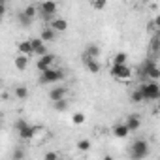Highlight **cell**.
<instances>
[{"label":"cell","instance_id":"obj_1","mask_svg":"<svg viewBox=\"0 0 160 160\" xmlns=\"http://www.w3.org/2000/svg\"><path fill=\"white\" fill-rule=\"evenodd\" d=\"M64 77H66L64 70L51 66V68H47V70H43V72L40 73V83H42V85H55V83L62 81Z\"/></svg>","mask_w":160,"mask_h":160},{"label":"cell","instance_id":"obj_2","mask_svg":"<svg viewBox=\"0 0 160 160\" xmlns=\"http://www.w3.org/2000/svg\"><path fill=\"white\" fill-rule=\"evenodd\" d=\"M143 100H158L160 96V87H158V81H152V79H145V81L138 87Z\"/></svg>","mask_w":160,"mask_h":160},{"label":"cell","instance_id":"obj_3","mask_svg":"<svg viewBox=\"0 0 160 160\" xmlns=\"http://www.w3.org/2000/svg\"><path fill=\"white\" fill-rule=\"evenodd\" d=\"M149 154V141L147 139H136L130 145V158L134 160H141Z\"/></svg>","mask_w":160,"mask_h":160},{"label":"cell","instance_id":"obj_4","mask_svg":"<svg viewBox=\"0 0 160 160\" xmlns=\"http://www.w3.org/2000/svg\"><path fill=\"white\" fill-rule=\"evenodd\" d=\"M57 10H58V6H57L55 0H43V2L40 4V8H38V15L42 19H45V21H51L55 17Z\"/></svg>","mask_w":160,"mask_h":160},{"label":"cell","instance_id":"obj_5","mask_svg":"<svg viewBox=\"0 0 160 160\" xmlns=\"http://www.w3.org/2000/svg\"><path fill=\"white\" fill-rule=\"evenodd\" d=\"M139 75H141V77H145V79H152V81H158L160 72H158L156 62H154V60H145V62L141 64Z\"/></svg>","mask_w":160,"mask_h":160},{"label":"cell","instance_id":"obj_6","mask_svg":"<svg viewBox=\"0 0 160 160\" xmlns=\"http://www.w3.org/2000/svg\"><path fill=\"white\" fill-rule=\"evenodd\" d=\"M111 75H113L115 79H121V81H128V79L132 77V70H130V66H126V62H124V64H115V62H113V66H111Z\"/></svg>","mask_w":160,"mask_h":160},{"label":"cell","instance_id":"obj_7","mask_svg":"<svg viewBox=\"0 0 160 160\" xmlns=\"http://www.w3.org/2000/svg\"><path fill=\"white\" fill-rule=\"evenodd\" d=\"M38 130H40L38 126H30V124L27 122V124L21 126L17 132H19V138H21V139H27V141H28V139H32V138L38 134Z\"/></svg>","mask_w":160,"mask_h":160},{"label":"cell","instance_id":"obj_8","mask_svg":"<svg viewBox=\"0 0 160 160\" xmlns=\"http://www.w3.org/2000/svg\"><path fill=\"white\" fill-rule=\"evenodd\" d=\"M30 42V47H32V55H45L47 53V47H45V43L40 40V38H30L28 40Z\"/></svg>","mask_w":160,"mask_h":160},{"label":"cell","instance_id":"obj_9","mask_svg":"<svg viewBox=\"0 0 160 160\" xmlns=\"http://www.w3.org/2000/svg\"><path fill=\"white\" fill-rule=\"evenodd\" d=\"M81 60H83L85 68H87L91 73H98V72H100V62H98L96 58H92V57H87V55H81Z\"/></svg>","mask_w":160,"mask_h":160},{"label":"cell","instance_id":"obj_10","mask_svg":"<svg viewBox=\"0 0 160 160\" xmlns=\"http://www.w3.org/2000/svg\"><path fill=\"white\" fill-rule=\"evenodd\" d=\"M55 55H49V53H45V55H42L40 57V60H38V70L40 72H43V70H47V68H51L53 64H55Z\"/></svg>","mask_w":160,"mask_h":160},{"label":"cell","instance_id":"obj_11","mask_svg":"<svg viewBox=\"0 0 160 160\" xmlns=\"http://www.w3.org/2000/svg\"><path fill=\"white\" fill-rule=\"evenodd\" d=\"M49 27H51L55 32H64V30L68 28V23H66V19H60V17H53V19L49 21Z\"/></svg>","mask_w":160,"mask_h":160},{"label":"cell","instance_id":"obj_12","mask_svg":"<svg viewBox=\"0 0 160 160\" xmlns=\"http://www.w3.org/2000/svg\"><path fill=\"white\" fill-rule=\"evenodd\" d=\"M124 124H126V128H128L130 132H136V130L139 128L141 121H139V117H138L136 113H132V115H128V117H126V122H124Z\"/></svg>","mask_w":160,"mask_h":160},{"label":"cell","instance_id":"obj_13","mask_svg":"<svg viewBox=\"0 0 160 160\" xmlns=\"http://www.w3.org/2000/svg\"><path fill=\"white\" fill-rule=\"evenodd\" d=\"M66 94H68V89H66V87H53V89L49 91V98H51V100L66 98Z\"/></svg>","mask_w":160,"mask_h":160},{"label":"cell","instance_id":"obj_14","mask_svg":"<svg viewBox=\"0 0 160 160\" xmlns=\"http://www.w3.org/2000/svg\"><path fill=\"white\" fill-rule=\"evenodd\" d=\"M57 34H58V32H55L51 27H45V28L42 30V34H40V40H42V42H55V40H57Z\"/></svg>","mask_w":160,"mask_h":160},{"label":"cell","instance_id":"obj_15","mask_svg":"<svg viewBox=\"0 0 160 160\" xmlns=\"http://www.w3.org/2000/svg\"><path fill=\"white\" fill-rule=\"evenodd\" d=\"M130 134V130L126 128V124H115L113 126V136L115 138H126Z\"/></svg>","mask_w":160,"mask_h":160},{"label":"cell","instance_id":"obj_16","mask_svg":"<svg viewBox=\"0 0 160 160\" xmlns=\"http://www.w3.org/2000/svg\"><path fill=\"white\" fill-rule=\"evenodd\" d=\"M83 55L92 57V58H98V55H100V47H98V45H94V43H91V45H87V49L83 51Z\"/></svg>","mask_w":160,"mask_h":160},{"label":"cell","instance_id":"obj_17","mask_svg":"<svg viewBox=\"0 0 160 160\" xmlns=\"http://www.w3.org/2000/svg\"><path fill=\"white\" fill-rule=\"evenodd\" d=\"M27 66H28V57H27V55L15 57V68H17V70H27Z\"/></svg>","mask_w":160,"mask_h":160},{"label":"cell","instance_id":"obj_18","mask_svg":"<svg viewBox=\"0 0 160 160\" xmlns=\"http://www.w3.org/2000/svg\"><path fill=\"white\" fill-rule=\"evenodd\" d=\"M15 98H17V100H27V98H28V89H27L25 85L15 87Z\"/></svg>","mask_w":160,"mask_h":160},{"label":"cell","instance_id":"obj_19","mask_svg":"<svg viewBox=\"0 0 160 160\" xmlns=\"http://www.w3.org/2000/svg\"><path fill=\"white\" fill-rule=\"evenodd\" d=\"M53 109H55V111H66V109H68V100H66V98L53 100Z\"/></svg>","mask_w":160,"mask_h":160},{"label":"cell","instance_id":"obj_20","mask_svg":"<svg viewBox=\"0 0 160 160\" xmlns=\"http://www.w3.org/2000/svg\"><path fill=\"white\" fill-rule=\"evenodd\" d=\"M19 53H21V55H27V57L32 55V47H30V42H28V40H25V42L19 43Z\"/></svg>","mask_w":160,"mask_h":160},{"label":"cell","instance_id":"obj_21","mask_svg":"<svg viewBox=\"0 0 160 160\" xmlns=\"http://www.w3.org/2000/svg\"><path fill=\"white\" fill-rule=\"evenodd\" d=\"M72 122H73L75 126H79V124H85V113H81V111L73 113V115H72Z\"/></svg>","mask_w":160,"mask_h":160},{"label":"cell","instance_id":"obj_22","mask_svg":"<svg viewBox=\"0 0 160 160\" xmlns=\"http://www.w3.org/2000/svg\"><path fill=\"white\" fill-rule=\"evenodd\" d=\"M130 102H132V104H141V102H143V96H141L139 89L132 91V94H130Z\"/></svg>","mask_w":160,"mask_h":160},{"label":"cell","instance_id":"obj_23","mask_svg":"<svg viewBox=\"0 0 160 160\" xmlns=\"http://www.w3.org/2000/svg\"><path fill=\"white\" fill-rule=\"evenodd\" d=\"M23 13H25L27 17H30V19H34V17L38 15V8H36V6H27V8L23 10Z\"/></svg>","mask_w":160,"mask_h":160},{"label":"cell","instance_id":"obj_24","mask_svg":"<svg viewBox=\"0 0 160 160\" xmlns=\"http://www.w3.org/2000/svg\"><path fill=\"white\" fill-rule=\"evenodd\" d=\"M17 19H19V23H21V27H30V25H32V21H34V19L27 17V15H25L23 12H21L19 15H17Z\"/></svg>","mask_w":160,"mask_h":160},{"label":"cell","instance_id":"obj_25","mask_svg":"<svg viewBox=\"0 0 160 160\" xmlns=\"http://www.w3.org/2000/svg\"><path fill=\"white\" fill-rule=\"evenodd\" d=\"M77 149L79 151H89L91 149V141L89 139H79L77 141Z\"/></svg>","mask_w":160,"mask_h":160},{"label":"cell","instance_id":"obj_26","mask_svg":"<svg viewBox=\"0 0 160 160\" xmlns=\"http://www.w3.org/2000/svg\"><path fill=\"white\" fill-rule=\"evenodd\" d=\"M113 62H115V64H124V62H126V53H122V51L117 53L115 58H113Z\"/></svg>","mask_w":160,"mask_h":160},{"label":"cell","instance_id":"obj_27","mask_svg":"<svg viewBox=\"0 0 160 160\" xmlns=\"http://www.w3.org/2000/svg\"><path fill=\"white\" fill-rule=\"evenodd\" d=\"M92 6L94 10H104L108 6V0H92Z\"/></svg>","mask_w":160,"mask_h":160},{"label":"cell","instance_id":"obj_28","mask_svg":"<svg viewBox=\"0 0 160 160\" xmlns=\"http://www.w3.org/2000/svg\"><path fill=\"white\" fill-rule=\"evenodd\" d=\"M13 158H15V160L25 158V151H23V149H15V151H13Z\"/></svg>","mask_w":160,"mask_h":160},{"label":"cell","instance_id":"obj_29","mask_svg":"<svg viewBox=\"0 0 160 160\" xmlns=\"http://www.w3.org/2000/svg\"><path fill=\"white\" fill-rule=\"evenodd\" d=\"M45 160H57L58 158V152H55V151H49V152H45V156H43Z\"/></svg>","mask_w":160,"mask_h":160},{"label":"cell","instance_id":"obj_30","mask_svg":"<svg viewBox=\"0 0 160 160\" xmlns=\"http://www.w3.org/2000/svg\"><path fill=\"white\" fill-rule=\"evenodd\" d=\"M25 124H27V121H25V119H19V121L15 122V130H19V128H21V126H25Z\"/></svg>","mask_w":160,"mask_h":160},{"label":"cell","instance_id":"obj_31","mask_svg":"<svg viewBox=\"0 0 160 160\" xmlns=\"http://www.w3.org/2000/svg\"><path fill=\"white\" fill-rule=\"evenodd\" d=\"M6 13V4H0V17Z\"/></svg>","mask_w":160,"mask_h":160},{"label":"cell","instance_id":"obj_32","mask_svg":"<svg viewBox=\"0 0 160 160\" xmlns=\"http://www.w3.org/2000/svg\"><path fill=\"white\" fill-rule=\"evenodd\" d=\"M0 4H8V0H0Z\"/></svg>","mask_w":160,"mask_h":160},{"label":"cell","instance_id":"obj_33","mask_svg":"<svg viewBox=\"0 0 160 160\" xmlns=\"http://www.w3.org/2000/svg\"><path fill=\"white\" fill-rule=\"evenodd\" d=\"M0 126H2V117H0Z\"/></svg>","mask_w":160,"mask_h":160}]
</instances>
